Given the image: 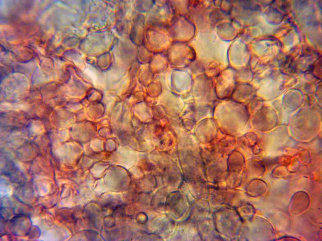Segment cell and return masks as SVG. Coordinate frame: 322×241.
Segmentation results:
<instances>
[{"instance_id":"cell-2","label":"cell","mask_w":322,"mask_h":241,"mask_svg":"<svg viewBox=\"0 0 322 241\" xmlns=\"http://www.w3.org/2000/svg\"><path fill=\"white\" fill-rule=\"evenodd\" d=\"M40 233V230L37 227H34L33 228H32V227L28 235H30L31 237L33 236V238L35 236L36 238L39 236Z\"/></svg>"},{"instance_id":"cell-1","label":"cell","mask_w":322,"mask_h":241,"mask_svg":"<svg viewBox=\"0 0 322 241\" xmlns=\"http://www.w3.org/2000/svg\"><path fill=\"white\" fill-rule=\"evenodd\" d=\"M9 228L14 235L27 236L32 227L30 218L23 214H16L9 220Z\"/></svg>"}]
</instances>
